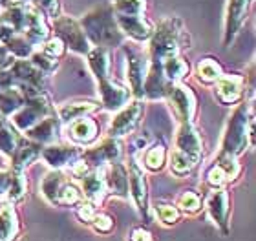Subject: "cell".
I'll list each match as a JSON object with an SVG mask.
<instances>
[{"label": "cell", "mask_w": 256, "mask_h": 241, "mask_svg": "<svg viewBox=\"0 0 256 241\" xmlns=\"http://www.w3.org/2000/svg\"><path fill=\"white\" fill-rule=\"evenodd\" d=\"M254 143V112L247 101L236 104L224 130L220 152L222 156H242Z\"/></svg>", "instance_id": "1"}, {"label": "cell", "mask_w": 256, "mask_h": 241, "mask_svg": "<svg viewBox=\"0 0 256 241\" xmlns=\"http://www.w3.org/2000/svg\"><path fill=\"white\" fill-rule=\"evenodd\" d=\"M190 37L183 22L178 16H165L154 26V31L148 38V60L163 62L172 55H180L185 48H188Z\"/></svg>", "instance_id": "2"}, {"label": "cell", "mask_w": 256, "mask_h": 241, "mask_svg": "<svg viewBox=\"0 0 256 241\" xmlns=\"http://www.w3.org/2000/svg\"><path fill=\"white\" fill-rule=\"evenodd\" d=\"M82 31L92 46L97 48H118L124 42V35L119 29L112 5H99L86 13L80 20Z\"/></svg>", "instance_id": "3"}, {"label": "cell", "mask_w": 256, "mask_h": 241, "mask_svg": "<svg viewBox=\"0 0 256 241\" xmlns=\"http://www.w3.org/2000/svg\"><path fill=\"white\" fill-rule=\"evenodd\" d=\"M54 112L55 108L50 102L48 97H46V93H38V95L28 97L26 102L11 115L10 121L20 134H24L26 130L35 126L38 121H42L46 115H50V113Z\"/></svg>", "instance_id": "4"}, {"label": "cell", "mask_w": 256, "mask_h": 241, "mask_svg": "<svg viewBox=\"0 0 256 241\" xmlns=\"http://www.w3.org/2000/svg\"><path fill=\"white\" fill-rule=\"evenodd\" d=\"M52 31H54L55 37H59L60 40H62L66 49L74 51V53L86 57L88 51L92 49V44H90V40L86 38L80 22L75 20L74 16L59 15L57 18H54Z\"/></svg>", "instance_id": "5"}, {"label": "cell", "mask_w": 256, "mask_h": 241, "mask_svg": "<svg viewBox=\"0 0 256 241\" xmlns=\"http://www.w3.org/2000/svg\"><path fill=\"white\" fill-rule=\"evenodd\" d=\"M124 57H126L128 90H130L134 99H143V82L146 71H148V53L139 49L134 44H126Z\"/></svg>", "instance_id": "6"}, {"label": "cell", "mask_w": 256, "mask_h": 241, "mask_svg": "<svg viewBox=\"0 0 256 241\" xmlns=\"http://www.w3.org/2000/svg\"><path fill=\"white\" fill-rule=\"evenodd\" d=\"M165 99L172 106L174 115L178 117L180 123H194V117H196L198 112V99L190 86H187L185 82L170 84Z\"/></svg>", "instance_id": "7"}, {"label": "cell", "mask_w": 256, "mask_h": 241, "mask_svg": "<svg viewBox=\"0 0 256 241\" xmlns=\"http://www.w3.org/2000/svg\"><path fill=\"white\" fill-rule=\"evenodd\" d=\"M126 172L130 196H132L134 203L138 207L139 214L143 216L144 221H148V185H146V176H144V170L141 166V161L136 154L130 156Z\"/></svg>", "instance_id": "8"}, {"label": "cell", "mask_w": 256, "mask_h": 241, "mask_svg": "<svg viewBox=\"0 0 256 241\" xmlns=\"http://www.w3.org/2000/svg\"><path fill=\"white\" fill-rule=\"evenodd\" d=\"M143 113H144L143 99H132V101H128L121 110H118L114 121L110 123L108 135L121 139L124 135L132 134L134 130L138 128V124L141 123Z\"/></svg>", "instance_id": "9"}, {"label": "cell", "mask_w": 256, "mask_h": 241, "mask_svg": "<svg viewBox=\"0 0 256 241\" xmlns=\"http://www.w3.org/2000/svg\"><path fill=\"white\" fill-rule=\"evenodd\" d=\"M10 70L15 75V79L26 88L30 95L46 93V80H48V77L44 75L30 59H15L11 62Z\"/></svg>", "instance_id": "10"}, {"label": "cell", "mask_w": 256, "mask_h": 241, "mask_svg": "<svg viewBox=\"0 0 256 241\" xmlns=\"http://www.w3.org/2000/svg\"><path fill=\"white\" fill-rule=\"evenodd\" d=\"M121 154H123L121 141L118 137H110L108 135L106 139H102L99 145L82 152L80 159L84 161L90 168H102V166L110 165V163L121 161Z\"/></svg>", "instance_id": "11"}, {"label": "cell", "mask_w": 256, "mask_h": 241, "mask_svg": "<svg viewBox=\"0 0 256 241\" xmlns=\"http://www.w3.org/2000/svg\"><path fill=\"white\" fill-rule=\"evenodd\" d=\"M252 0H229L225 9V26H224V44L229 48L242 31L246 24L249 11H251Z\"/></svg>", "instance_id": "12"}, {"label": "cell", "mask_w": 256, "mask_h": 241, "mask_svg": "<svg viewBox=\"0 0 256 241\" xmlns=\"http://www.w3.org/2000/svg\"><path fill=\"white\" fill-rule=\"evenodd\" d=\"M216 99L225 106H236L246 99L247 80L238 73H224L216 82Z\"/></svg>", "instance_id": "13"}, {"label": "cell", "mask_w": 256, "mask_h": 241, "mask_svg": "<svg viewBox=\"0 0 256 241\" xmlns=\"http://www.w3.org/2000/svg\"><path fill=\"white\" fill-rule=\"evenodd\" d=\"M97 93H99V104L108 112H118L128 101L134 99L128 86L119 84L112 77H106L97 82Z\"/></svg>", "instance_id": "14"}, {"label": "cell", "mask_w": 256, "mask_h": 241, "mask_svg": "<svg viewBox=\"0 0 256 241\" xmlns=\"http://www.w3.org/2000/svg\"><path fill=\"white\" fill-rule=\"evenodd\" d=\"M82 156V150L75 145H62V143H52V145H44L40 157L52 170H64L74 166Z\"/></svg>", "instance_id": "15"}, {"label": "cell", "mask_w": 256, "mask_h": 241, "mask_svg": "<svg viewBox=\"0 0 256 241\" xmlns=\"http://www.w3.org/2000/svg\"><path fill=\"white\" fill-rule=\"evenodd\" d=\"M207 212L214 225L227 234L229 232V214H230V194L225 187L212 188L207 198Z\"/></svg>", "instance_id": "16"}, {"label": "cell", "mask_w": 256, "mask_h": 241, "mask_svg": "<svg viewBox=\"0 0 256 241\" xmlns=\"http://www.w3.org/2000/svg\"><path fill=\"white\" fill-rule=\"evenodd\" d=\"M101 134V126L92 115H84L80 119H75L72 123H68L66 128V135L68 139L74 143L75 146H90L99 139Z\"/></svg>", "instance_id": "17"}, {"label": "cell", "mask_w": 256, "mask_h": 241, "mask_svg": "<svg viewBox=\"0 0 256 241\" xmlns=\"http://www.w3.org/2000/svg\"><path fill=\"white\" fill-rule=\"evenodd\" d=\"M102 174H104V188H106L108 196L128 199L130 190H128L126 165L121 163V161L110 163V165L102 166Z\"/></svg>", "instance_id": "18"}, {"label": "cell", "mask_w": 256, "mask_h": 241, "mask_svg": "<svg viewBox=\"0 0 256 241\" xmlns=\"http://www.w3.org/2000/svg\"><path fill=\"white\" fill-rule=\"evenodd\" d=\"M116 20L124 37L132 38L134 42H148L154 31V24L144 15H116Z\"/></svg>", "instance_id": "19"}, {"label": "cell", "mask_w": 256, "mask_h": 241, "mask_svg": "<svg viewBox=\"0 0 256 241\" xmlns=\"http://www.w3.org/2000/svg\"><path fill=\"white\" fill-rule=\"evenodd\" d=\"M60 119L57 117V112L50 113L42 121H38L35 126H32L30 130L24 132V137H28L30 141H35L38 145H52V143H57L60 137Z\"/></svg>", "instance_id": "20"}, {"label": "cell", "mask_w": 256, "mask_h": 241, "mask_svg": "<svg viewBox=\"0 0 256 241\" xmlns=\"http://www.w3.org/2000/svg\"><path fill=\"white\" fill-rule=\"evenodd\" d=\"M202 135L194 128V123H180L176 132V150L183 152L192 161L200 163L202 159Z\"/></svg>", "instance_id": "21"}, {"label": "cell", "mask_w": 256, "mask_h": 241, "mask_svg": "<svg viewBox=\"0 0 256 241\" xmlns=\"http://www.w3.org/2000/svg\"><path fill=\"white\" fill-rule=\"evenodd\" d=\"M168 88H170V82L163 75L161 62L148 60V71H146V77H144L143 82V99H150V101L165 99Z\"/></svg>", "instance_id": "22"}, {"label": "cell", "mask_w": 256, "mask_h": 241, "mask_svg": "<svg viewBox=\"0 0 256 241\" xmlns=\"http://www.w3.org/2000/svg\"><path fill=\"white\" fill-rule=\"evenodd\" d=\"M80 183V192L84 201H90L94 205H99L102 198L106 196V188H104V174L102 168H92L90 172H86L84 176L77 179Z\"/></svg>", "instance_id": "23"}, {"label": "cell", "mask_w": 256, "mask_h": 241, "mask_svg": "<svg viewBox=\"0 0 256 241\" xmlns=\"http://www.w3.org/2000/svg\"><path fill=\"white\" fill-rule=\"evenodd\" d=\"M40 152H42V145H38L35 141H30L28 137H22L18 148L10 157L11 170L24 174V170H26L28 166H32L35 161L40 159Z\"/></svg>", "instance_id": "24"}, {"label": "cell", "mask_w": 256, "mask_h": 241, "mask_svg": "<svg viewBox=\"0 0 256 241\" xmlns=\"http://www.w3.org/2000/svg\"><path fill=\"white\" fill-rule=\"evenodd\" d=\"M28 97H33V95H30L28 90L22 84H13L10 88L0 90V115L10 119L26 102Z\"/></svg>", "instance_id": "25"}, {"label": "cell", "mask_w": 256, "mask_h": 241, "mask_svg": "<svg viewBox=\"0 0 256 241\" xmlns=\"http://www.w3.org/2000/svg\"><path fill=\"white\" fill-rule=\"evenodd\" d=\"M20 234V218L13 203L0 207V241H16Z\"/></svg>", "instance_id": "26"}, {"label": "cell", "mask_w": 256, "mask_h": 241, "mask_svg": "<svg viewBox=\"0 0 256 241\" xmlns=\"http://www.w3.org/2000/svg\"><path fill=\"white\" fill-rule=\"evenodd\" d=\"M101 108V104L96 101H68L60 104L55 112L57 117L60 119V123H72L75 119H80L84 115H92L94 112H97Z\"/></svg>", "instance_id": "27"}, {"label": "cell", "mask_w": 256, "mask_h": 241, "mask_svg": "<svg viewBox=\"0 0 256 241\" xmlns=\"http://www.w3.org/2000/svg\"><path fill=\"white\" fill-rule=\"evenodd\" d=\"M86 60H88V66H90L92 73L96 77V80L106 79L110 77V70H112V62H110V53H108L106 48H97V46H92V49L86 55Z\"/></svg>", "instance_id": "28"}, {"label": "cell", "mask_w": 256, "mask_h": 241, "mask_svg": "<svg viewBox=\"0 0 256 241\" xmlns=\"http://www.w3.org/2000/svg\"><path fill=\"white\" fill-rule=\"evenodd\" d=\"M161 70H163V75L165 79L170 82V84H176V82H183L185 77L188 75L190 71V64L185 57L180 55H172L168 59H165L161 62Z\"/></svg>", "instance_id": "29"}, {"label": "cell", "mask_w": 256, "mask_h": 241, "mask_svg": "<svg viewBox=\"0 0 256 241\" xmlns=\"http://www.w3.org/2000/svg\"><path fill=\"white\" fill-rule=\"evenodd\" d=\"M66 181H70V177L66 176L64 170H52L48 172L46 176L42 177V183H40V194L42 198L48 201L50 205L55 207V201H57V196H59L60 188Z\"/></svg>", "instance_id": "30"}, {"label": "cell", "mask_w": 256, "mask_h": 241, "mask_svg": "<svg viewBox=\"0 0 256 241\" xmlns=\"http://www.w3.org/2000/svg\"><path fill=\"white\" fill-rule=\"evenodd\" d=\"M0 44H2L15 59H30V55L35 51V48L30 44V40H28L22 33H16V31H13V29L8 31V35L0 40Z\"/></svg>", "instance_id": "31"}, {"label": "cell", "mask_w": 256, "mask_h": 241, "mask_svg": "<svg viewBox=\"0 0 256 241\" xmlns=\"http://www.w3.org/2000/svg\"><path fill=\"white\" fill-rule=\"evenodd\" d=\"M24 135L11 124L10 119H0V154L11 157Z\"/></svg>", "instance_id": "32"}, {"label": "cell", "mask_w": 256, "mask_h": 241, "mask_svg": "<svg viewBox=\"0 0 256 241\" xmlns=\"http://www.w3.org/2000/svg\"><path fill=\"white\" fill-rule=\"evenodd\" d=\"M166 157H168L166 146L163 143H154V145L144 150L143 157H141V166L156 174V172H161L165 168Z\"/></svg>", "instance_id": "33"}, {"label": "cell", "mask_w": 256, "mask_h": 241, "mask_svg": "<svg viewBox=\"0 0 256 241\" xmlns=\"http://www.w3.org/2000/svg\"><path fill=\"white\" fill-rule=\"evenodd\" d=\"M224 75V68L216 59H202L196 66V77L203 84H214L220 77Z\"/></svg>", "instance_id": "34"}, {"label": "cell", "mask_w": 256, "mask_h": 241, "mask_svg": "<svg viewBox=\"0 0 256 241\" xmlns=\"http://www.w3.org/2000/svg\"><path fill=\"white\" fill-rule=\"evenodd\" d=\"M196 165H198L196 161H192L190 157L185 156L183 152L176 150V148L168 154V166H170V172L178 177L188 176V174L194 170Z\"/></svg>", "instance_id": "35"}, {"label": "cell", "mask_w": 256, "mask_h": 241, "mask_svg": "<svg viewBox=\"0 0 256 241\" xmlns=\"http://www.w3.org/2000/svg\"><path fill=\"white\" fill-rule=\"evenodd\" d=\"M80 201H84L82 198V192L80 188L72 181H66L60 188L59 196H57V201H55V207H77Z\"/></svg>", "instance_id": "36"}, {"label": "cell", "mask_w": 256, "mask_h": 241, "mask_svg": "<svg viewBox=\"0 0 256 241\" xmlns=\"http://www.w3.org/2000/svg\"><path fill=\"white\" fill-rule=\"evenodd\" d=\"M214 165L224 172L227 183L236 181L242 174V165L238 163V157H234V156H222V154H218V157H216V161H214Z\"/></svg>", "instance_id": "37"}, {"label": "cell", "mask_w": 256, "mask_h": 241, "mask_svg": "<svg viewBox=\"0 0 256 241\" xmlns=\"http://www.w3.org/2000/svg\"><path fill=\"white\" fill-rule=\"evenodd\" d=\"M202 196L198 192H194V190H187V192H183L180 198H178V210L180 212H185V214H196V212H200L202 210Z\"/></svg>", "instance_id": "38"}, {"label": "cell", "mask_w": 256, "mask_h": 241, "mask_svg": "<svg viewBox=\"0 0 256 241\" xmlns=\"http://www.w3.org/2000/svg\"><path fill=\"white\" fill-rule=\"evenodd\" d=\"M112 7L116 15H144L146 0H114Z\"/></svg>", "instance_id": "39"}, {"label": "cell", "mask_w": 256, "mask_h": 241, "mask_svg": "<svg viewBox=\"0 0 256 241\" xmlns=\"http://www.w3.org/2000/svg\"><path fill=\"white\" fill-rule=\"evenodd\" d=\"M156 216L160 220L161 225L165 227H172L176 225L180 218H182V212L178 210L176 205H168V203H161L156 207Z\"/></svg>", "instance_id": "40"}, {"label": "cell", "mask_w": 256, "mask_h": 241, "mask_svg": "<svg viewBox=\"0 0 256 241\" xmlns=\"http://www.w3.org/2000/svg\"><path fill=\"white\" fill-rule=\"evenodd\" d=\"M30 60H32L33 64L37 66L46 77L55 73V70L59 68V60H55V59H52V57H48V55H44L40 49H35V51L30 55Z\"/></svg>", "instance_id": "41"}, {"label": "cell", "mask_w": 256, "mask_h": 241, "mask_svg": "<svg viewBox=\"0 0 256 241\" xmlns=\"http://www.w3.org/2000/svg\"><path fill=\"white\" fill-rule=\"evenodd\" d=\"M16 174L18 172L11 170V168H0V199H4L6 203H10V196L15 185Z\"/></svg>", "instance_id": "42"}, {"label": "cell", "mask_w": 256, "mask_h": 241, "mask_svg": "<svg viewBox=\"0 0 256 241\" xmlns=\"http://www.w3.org/2000/svg\"><path fill=\"white\" fill-rule=\"evenodd\" d=\"M40 51H42L44 55L52 57V59L60 60L64 57V53H66V46H64V42L59 37L54 35V37H50L46 42L40 44Z\"/></svg>", "instance_id": "43"}, {"label": "cell", "mask_w": 256, "mask_h": 241, "mask_svg": "<svg viewBox=\"0 0 256 241\" xmlns=\"http://www.w3.org/2000/svg\"><path fill=\"white\" fill-rule=\"evenodd\" d=\"M90 227L97 232V234H104V236H106V234H110V232L114 231L116 221H114V218L110 214H106V212H99V210H97V214L94 216Z\"/></svg>", "instance_id": "44"}, {"label": "cell", "mask_w": 256, "mask_h": 241, "mask_svg": "<svg viewBox=\"0 0 256 241\" xmlns=\"http://www.w3.org/2000/svg\"><path fill=\"white\" fill-rule=\"evenodd\" d=\"M77 218H79L80 223H84V225H90L92 220H94V216L97 214V205L90 203V201H80L77 205Z\"/></svg>", "instance_id": "45"}, {"label": "cell", "mask_w": 256, "mask_h": 241, "mask_svg": "<svg viewBox=\"0 0 256 241\" xmlns=\"http://www.w3.org/2000/svg\"><path fill=\"white\" fill-rule=\"evenodd\" d=\"M33 5H37L44 15L50 18H57L60 15V2L59 0H33Z\"/></svg>", "instance_id": "46"}, {"label": "cell", "mask_w": 256, "mask_h": 241, "mask_svg": "<svg viewBox=\"0 0 256 241\" xmlns=\"http://www.w3.org/2000/svg\"><path fill=\"white\" fill-rule=\"evenodd\" d=\"M205 181H207L208 187H212V188H222L227 185V179H225L224 172L220 170L216 165H212L208 168L207 176H205Z\"/></svg>", "instance_id": "47"}, {"label": "cell", "mask_w": 256, "mask_h": 241, "mask_svg": "<svg viewBox=\"0 0 256 241\" xmlns=\"http://www.w3.org/2000/svg\"><path fill=\"white\" fill-rule=\"evenodd\" d=\"M128 241H156L152 232L146 229V227H136L132 229L130 236H128Z\"/></svg>", "instance_id": "48"}, {"label": "cell", "mask_w": 256, "mask_h": 241, "mask_svg": "<svg viewBox=\"0 0 256 241\" xmlns=\"http://www.w3.org/2000/svg\"><path fill=\"white\" fill-rule=\"evenodd\" d=\"M13 60H15V57H13V55H11L10 51H8V49L2 46V44H0V70H4V68H10Z\"/></svg>", "instance_id": "49"}, {"label": "cell", "mask_w": 256, "mask_h": 241, "mask_svg": "<svg viewBox=\"0 0 256 241\" xmlns=\"http://www.w3.org/2000/svg\"><path fill=\"white\" fill-rule=\"evenodd\" d=\"M10 4H11V0H0V13H2V9L8 7Z\"/></svg>", "instance_id": "50"}, {"label": "cell", "mask_w": 256, "mask_h": 241, "mask_svg": "<svg viewBox=\"0 0 256 241\" xmlns=\"http://www.w3.org/2000/svg\"><path fill=\"white\" fill-rule=\"evenodd\" d=\"M11 2H18V4H26V2H33V0H11Z\"/></svg>", "instance_id": "51"}, {"label": "cell", "mask_w": 256, "mask_h": 241, "mask_svg": "<svg viewBox=\"0 0 256 241\" xmlns=\"http://www.w3.org/2000/svg\"><path fill=\"white\" fill-rule=\"evenodd\" d=\"M0 119H6V117H2V115H0Z\"/></svg>", "instance_id": "52"}]
</instances>
